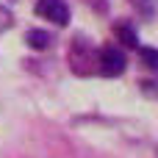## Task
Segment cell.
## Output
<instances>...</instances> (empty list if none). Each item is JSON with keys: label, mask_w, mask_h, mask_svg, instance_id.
<instances>
[{"label": "cell", "mask_w": 158, "mask_h": 158, "mask_svg": "<svg viewBox=\"0 0 158 158\" xmlns=\"http://www.w3.org/2000/svg\"><path fill=\"white\" fill-rule=\"evenodd\" d=\"M36 14L44 17L53 25H67L69 22V8L64 0H39L36 3Z\"/></svg>", "instance_id": "cell-1"}, {"label": "cell", "mask_w": 158, "mask_h": 158, "mask_svg": "<svg viewBox=\"0 0 158 158\" xmlns=\"http://www.w3.org/2000/svg\"><path fill=\"white\" fill-rule=\"evenodd\" d=\"M125 67H128V61H125V56H122L119 50H103V53H100V72H103V75L117 78V75L125 72Z\"/></svg>", "instance_id": "cell-2"}, {"label": "cell", "mask_w": 158, "mask_h": 158, "mask_svg": "<svg viewBox=\"0 0 158 158\" xmlns=\"http://www.w3.org/2000/svg\"><path fill=\"white\" fill-rule=\"evenodd\" d=\"M25 42H28L33 50H47V44H50V33H47V31H39V28H31V31L25 33Z\"/></svg>", "instance_id": "cell-3"}, {"label": "cell", "mask_w": 158, "mask_h": 158, "mask_svg": "<svg viewBox=\"0 0 158 158\" xmlns=\"http://www.w3.org/2000/svg\"><path fill=\"white\" fill-rule=\"evenodd\" d=\"M117 36H119V42H122L125 47H136V44H139V36H136V31H133L128 22L117 25Z\"/></svg>", "instance_id": "cell-4"}, {"label": "cell", "mask_w": 158, "mask_h": 158, "mask_svg": "<svg viewBox=\"0 0 158 158\" xmlns=\"http://www.w3.org/2000/svg\"><path fill=\"white\" fill-rule=\"evenodd\" d=\"M142 58H144V64H147L150 69H156V67H158V56H156L153 47H142Z\"/></svg>", "instance_id": "cell-5"}, {"label": "cell", "mask_w": 158, "mask_h": 158, "mask_svg": "<svg viewBox=\"0 0 158 158\" xmlns=\"http://www.w3.org/2000/svg\"><path fill=\"white\" fill-rule=\"evenodd\" d=\"M11 25H14V17H11V11L0 6V31H6V28H11Z\"/></svg>", "instance_id": "cell-6"}]
</instances>
